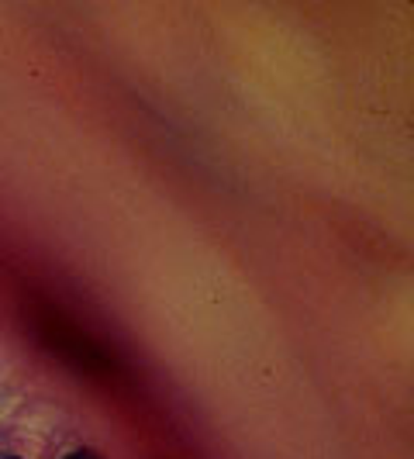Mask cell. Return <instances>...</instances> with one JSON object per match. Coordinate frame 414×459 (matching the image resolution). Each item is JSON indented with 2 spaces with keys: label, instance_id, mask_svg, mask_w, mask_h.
Returning <instances> with one entry per match:
<instances>
[{
  "label": "cell",
  "instance_id": "obj_1",
  "mask_svg": "<svg viewBox=\"0 0 414 459\" xmlns=\"http://www.w3.org/2000/svg\"><path fill=\"white\" fill-rule=\"evenodd\" d=\"M62 459H104L100 453H93V449H73V453H66Z\"/></svg>",
  "mask_w": 414,
  "mask_h": 459
},
{
  "label": "cell",
  "instance_id": "obj_2",
  "mask_svg": "<svg viewBox=\"0 0 414 459\" xmlns=\"http://www.w3.org/2000/svg\"><path fill=\"white\" fill-rule=\"evenodd\" d=\"M0 459H21V456H0Z\"/></svg>",
  "mask_w": 414,
  "mask_h": 459
}]
</instances>
